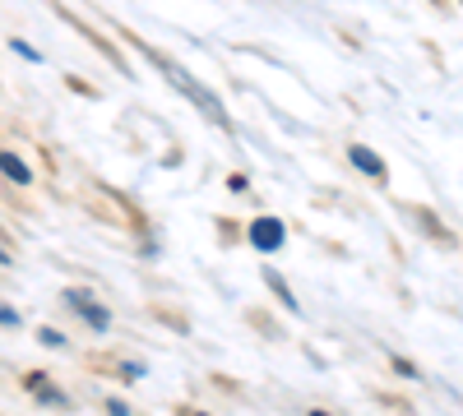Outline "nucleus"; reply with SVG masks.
Instances as JSON below:
<instances>
[{"label":"nucleus","instance_id":"20e7f679","mask_svg":"<svg viewBox=\"0 0 463 416\" xmlns=\"http://www.w3.org/2000/svg\"><path fill=\"white\" fill-rule=\"evenodd\" d=\"M347 158H353V167H357V171H366V176H384V162L371 153V148H362V143L347 148Z\"/></svg>","mask_w":463,"mask_h":416},{"label":"nucleus","instance_id":"39448f33","mask_svg":"<svg viewBox=\"0 0 463 416\" xmlns=\"http://www.w3.org/2000/svg\"><path fill=\"white\" fill-rule=\"evenodd\" d=\"M0 167H5V176H10L14 185H24V180H28V167H24L14 153H5V158H0Z\"/></svg>","mask_w":463,"mask_h":416},{"label":"nucleus","instance_id":"f257e3e1","mask_svg":"<svg viewBox=\"0 0 463 416\" xmlns=\"http://www.w3.org/2000/svg\"><path fill=\"white\" fill-rule=\"evenodd\" d=\"M158 65H163V74H167V79H172V84H176V88H181V93H185L190 102H195V106L204 111L209 121H218L222 130H232V121H227V111H222V102H218V97H213V93H209L204 84H195V79H190V74H185L181 65H172V60H158Z\"/></svg>","mask_w":463,"mask_h":416},{"label":"nucleus","instance_id":"f03ea898","mask_svg":"<svg viewBox=\"0 0 463 416\" xmlns=\"http://www.w3.org/2000/svg\"><path fill=\"white\" fill-rule=\"evenodd\" d=\"M65 300H70V306H74V310H80V315H84V319H89V324H93L98 333H102V328L111 324V315H107V306H98V300H93L89 291H80V287H70V291H65Z\"/></svg>","mask_w":463,"mask_h":416},{"label":"nucleus","instance_id":"7ed1b4c3","mask_svg":"<svg viewBox=\"0 0 463 416\" xmlns=\"http://www.w3.org/2000/svg\"><path fill=\"white\" fill-rule=\"evenodd\" d=\"M250 245L255 250H279L283 245V222L279 217H255L250 222Z\"/></svg>","mask_w":463,"mask_h":416}]
</instances>
